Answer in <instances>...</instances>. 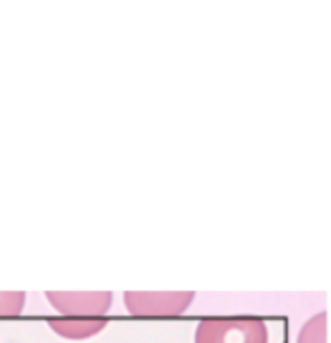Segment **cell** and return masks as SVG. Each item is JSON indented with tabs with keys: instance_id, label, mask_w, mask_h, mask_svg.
Here are the masks:
<instances>
[{
	"instance_id": "6",
	"label": "cell",
	"mask_w": 331,
	"mask_h": 343,
	"mask_svg": "<svg viewBox=\"0 0 331 343\" xmlns=\"http://www.w3.org/2000/svg\"><path fill=\"white\" fill-rule=\"evenodd\" d=\"M23 293H0V316H16L23 312Z\"/></svg>"
},
{
	"instance_id": "3",
	"label": "cell",
	"mask_w": 331,
	"mask_h": 343,
	"mask_svg": "<svg viewBox=\"0 0 331 343\" xmlns=\"http://www.w3.org/2000/svg\"><path fill=\"white\" fill-rule=\"evenodd\" d=\"M193 300V293H125L127 309L136 316H168L182 313Z\"/></svg>"
},
{
	"instance_id": "5",
	"label": "cell",
	"mask_w": 331,
	"mask_h": 343,
	"mask_svg": "<svg viewBox=\"0 0 331 343\" xmlns=\"http://www.w3.org/2000/svg\"><path fill=\"white\" fill-rule=\"evenodd\" d=\"M297 343H325V312L315 313L302 327Z\"/></svg>"
},
{
	"instance_id": "2",
	"label": "cell",
	"mask_w": 331,
	"mask_h": 343,
	"mask_svg": "<svg viewBox=\"0 0 331 343\" xmlns=\"http://www.w3.org/2000/svg\"><path fill=\"white\" fill-rule=\"evenodd\" d=\"M57 312L66 318H102L111 305V293H46Z\"/></svg>"
},
{
	"instance_id": "1",
	"label": "cell",
	"mask_w": 331,
	"mask_h": 343,
	"mask_svg": "<svg viewBox=\"0 0 331 343\" xmlns=\"http://www.w3.org/2000/svg\"><path fill=\"white\" fill-rule=\"evenodd\" d=\"M195 343H268V327L256 316L204 318L195 330Z\"/></svg>"
},
{
	"instance_id": "4",
	"label": "cell",
	"mask_w": 331,
	"mask_h": 343,
	"mask_svg": "<svg viewBox=\"0 0 331 343\" xmlns=\"http://www.w3.org/2000/svg\"><path fill=\"white\" fill-rule=\"evenodd\" d=\"M50 327H53L57 334L66 339H86V337H93L98 332L105 330L107 320L105 318H53L48 320Z\"/></svg>"
}]
</instances>
